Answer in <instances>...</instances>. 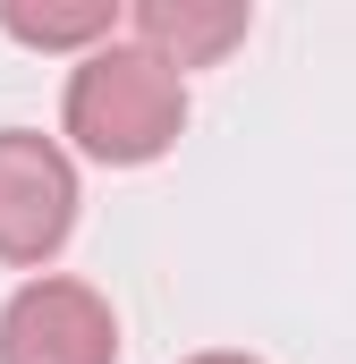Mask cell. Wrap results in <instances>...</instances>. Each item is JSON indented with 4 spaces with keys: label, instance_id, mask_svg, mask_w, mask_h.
I'll use <instances>...</instances> for the list:
<instances>
[{
    "label": "cell",
    "instance_id": "3",
    "mask_svg": "<svg viewBox=\"0 0 356 364\" xmlns=\"http://www.w3.org/2000/svg\"><path fill=\"white\" fill-rule=\"evenodd\" d=\"M0 364H119V314L85 279H26L0 305Z\"/></svg>",
    "mask_w": 356,
    "mask_h": 364
},
{
    "label": "cell",
    "instance_id": "2",
    "mask_svg": "<svg viewBox=\"0 0 356 364\" xmlns=\"http://www.w3.org/2000/svg\"><path fill=\"white\" fill-rule=\"evenodd\" d=\"M77 229V161L34 136V127H0V263L43 272Z\"/></svg>",
    "mask_w": 356,
    "mask_h": 364
},
{
    "label": "cell",
    "instance_id": "4",
    "mask_svg": "<svg viewBox=\"0 0 356 364\" xmlns=\"http://www.w3.org/2000/svg\"><path fill=\"white\" fill-rule=\"evenodd\" d=\"M127 26H136V43H145L153 60H170L178 77H187V68H212L221 51H238L255 17H246L238 0H145Z\"/></svg>",
    "mask_w": 356,
    "mask_h": 364
},
{
    "label": "cell",
    "instance_id": "1",
    "mask_svg": "<svg viewBox=\"0 0 356 364\" xmlns=\"http://www.w3.org/2000/svg\"><path fill=\"white\" fill-rule=\"evenodd\" d=\"M60 127L77 136V153L102 170H145L162 161L187 127V77L170 60H153L145 43H102L77 60L68 102H60Z\"/></svg>",
    "mask_w": 356,
    "mask_h": 364
},
{
    "label": "cell",
    "instance_id": "6",
    "mask_svg": "<svg viewBox=\"0 0 356 364\" xmlns=\"http://www.w3.org/2000/svg\"><path fill=\"white\" fill-rule=\"evenodd\" d=\"M187 364H255V356H238V348H212V356H187Z\"/></svg>",
    "mask_w": 356,
    "mask_h": 364
},
{
    "label": "cell",
    "instance_id": "5",
    "mask_svg": "<svg viewBox=\"0 0 356 364\" xmlns=\"http://www.w3.org/2000/svg\"><path fill=\"white\" fill-rule=\"evenodd\" d=\"M0 34L26 43V51H77V60H85L102 43H119V9H110V0H60V9H51V0H43V9H34V0H0Z\"/></svg>",
    "mask_w": 356,
    "mask_h": 364
}]
</instances>
